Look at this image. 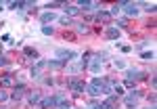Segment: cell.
I'll use <instances>...</instances> for the list:
<instances>
[{
    "instance_id": "cell-11",
    "label": "cell",
    "mask_w": 157,
    "mask_h": 109,
    "mask_svg": "<svg viewBox=\"0 0 157 109\" xmlns=\"http://www.w3.org/2000/svg\"><path fill=\"white\" fill-rule=\"evenodd\" d=\"M23 92H25V86L23 84L15 86V90L11 92V99H13V101H21V99H23Z\"/></svg>"
},
{
    "instance_id": "cell-33",
    "label": "cell",
    "mask_w": 157,
    "mask_h": 109,
    "mask_svg": "<svg viewBox=\"0 0 157 109\" xmlns=\"http://www.w3.org/2000/svg\"><path fill=\"white\" fill-rule=\"evenodd\" d=\"M147 109H155V105H151V107H147Z\"/></svg>"
},
{
    "instance_id": "cell-3",
    "label": "cell",
    "mask_w": 157,
    "mask_h": 109,
    "mask_svg": "<svg viewBox=\"0 0 157 109\" xmlns=\"http://www.w3.org/2000/svg\"><path fill=\"white\" fill-rule=\"evenodd\" d=\"M67 88L71 90L73 95H82V92H84V88H86V84L78 78V76H71V78L67 80Z\"/></svg>"
},
{
    "instance_id": "cell-20",
    "label": "cell",
    "mask_w": 157,
    "mask_h": 109,
    "mask_svg": "<svg viewBox=\"0 0 157 109\" xmlns=\"http://www.w3.org/2000/svg\"><path fill=\"white\" fill-rule=\"evenodd\" d=\"M13 84V76L11 73H6V76H2V80H0V88H6V86Z\"/></svg>"
},
{
    "instance_id": "cell-29",
    "label": "cell",
    "mask_w": 157,
    "mask_h": 109,
    "mask_svg": "<svg viewBox=\"0 0 157 109\" xmlns=\"http://www.w3.org/2000/svg\"><path fill=\"white\" fill-rule=\"evenodd\" d=\"M6 63H9V61H6V57H4V55H0V67H4Z\"/></svg>"
},
{
    "instance_id": "cell-18",
    "label": "cell",
    "mask_w": 157,
    "mask_h": 109,
    "mask_svg": "<svg viewBox=\"0 0 157 109\" xmlns=\"http://www.w3.org/2000/svg\"><path fill=\"white\" fill-rule=\"evenodd\" d=\"M109 19H111L109 11H98V13H97V21H98V23H101V21H103V23H107Z\"/></svg>"
},
{
    "instance_id": "cell-27",
    "label": "cell",
    "mask_w": 157,
    "mask_h": 109,
    "mask_svg": "<svg viewBox=\"0 0 157 109\" xmlns=\"http://www.w3.org/2000/svg\"><path fill=\"white\" fill-rule=\"evenodd\" d=\"M117 27H128V19H117Z\"/></svg>"
},
{
    "instance_id": "cell-7",
    "label": "cell",
    "mask_w": 157,
    "mask_h": 109,
    "mask_svg": "<svg viewBox=\"0 0 157 109\" xmlns=\"http://www.w3.org/2000/svg\"><path fill=\"white\" fill-rule=\"evenodd\" d=\"M57 19H59L57 13H52V11H46V13L40 15V23L42 25H48V23H52V21H57Z\"/></svg>"
},
{
    "instance_id": "cell-10",
    "label": "cell",
    "mask_w": 157,
    "mask_h": 109,
    "mask_svg": "<svg viewBox=\"0 0 157 109\" xmlns=\"http://www.w3.org/2000/svg\"><path fill=\"white\" fill-rule=\"evenodd\" d=\"M88 69L94 73V76H98V73H101V69H103V63H101V61H97L94 57H92V61L88 63Z\"/></svg>"
},
{
    "instance_id": "cell-9",
    "label": "cell",
    "mask_w": 157,
    "mask_h": 109,
    "mask_svg": "<svg viewBox=\"0 0 157 109\" xmlns=\"http://www.w3.org/2000/svg\"><path fill=\"white\" fill-rule=\"evenodd\" d=\"M98 6H101L98 2H88V0H80L78 2V9H84V11H94Z\"/></svg>"
},
{
    "instance_id": "cell-22",
    "label": "cell",
    "mask_w": 157,
    "mask_h": 109,
    "mask_svg": "<svg viewBox=\"0 0 157 109\" xmlns=\"http://www.w3.org/2000/svg\"><path fill=\"white\" fill-rule=\"evenodd\" d=\"M59 21H61V25H67V27L73 25V19H71V17H67V15H65V17H59Z\"/></svg>"
},
{
    "instance_id": "cell-17",
    "label": "cell",
    "mask_w": 157,
    "mask_h": 109,
    "mask_svg": "<svg viewBox=\"0 0 157 109\" xmlns=\"http://www.w3.org/2000/svg\"><path fill=\"white\" fill-rule=\"evenodd\" d=\"M46 67H50V69H61V67H65V63L59 59H52V61H46Z\"/></svg>"
},
{
    "instance_id": "cell-25",
    "label": "cell",
    "mask_w": 157,
    "mask_h": 109,
    "mask_svg": "<svg viewBox=\"0 0 157 109\" xmlns=\"http://www.w3.org/2000/svg\"><path fill=\"white\" fill-rule=\"evenodd\" d=\"M140 57L143 59H155V53L153 50H145V53H140Z\"/></svg>"
},
{
    "instance_id": "cell-5",
    "label": "cell",
    "mask_w": 157,
    "mask_h": 109,
    "mask_svg": "<svg viewBox=\"0 0 157 109\" xmlns=\"http://www.w3.org/2000/svg\"><path fill=\"white\" fill-rule=\"evenodd\" d=\"M126 80L136 82V80H147V73L140 69H126Z\"/></svg>"
},
{
    "instance_id": "cell-1",
    "label": "cell",
    "mask_w": 157,
    "mask_h": 109,
    "mask_svg": "<svg viewBox=\"0 0 157 109\" xmlns=\"http://www.w3.org/2000/svg\"><path fill=\"white\" fill-rule=\"evenodd\" d=\"M143 97V90H130L128 95H124V103H126V107L128 109H136V105H138V99Z\"/></svg>"
},
{
    "instance_id": "cell-4",
    "label": "cell",
    "mask_w": 157,
    "mask_h": 109,
    "mask_svg": "<svg viewBox=\"0 0 157 109\" xmlns=\"http://www.w3.org/2000/svg\"><path fill=\"white\" fill-rule=\"evenodd\" d=\"M86 67H88V63H86V61H75V63H67V73H69V76H78L80 72H84Z\"/></svg>"
},
{
    "instance_id": "cell-32",
    "label": "cell",
    "mask_w": 157,
    "mask_h": 109,
    "mask_svg": "<svg viewBox=\"0 0 157 109\" xmlns=\"http://www.w3.org/2000/svg\"><path fill=\"white\" fill-rule=\"evenodd\" d=\"M124 86H126V88H134V82H130V80H126V82H124Z\"/></svg>"
},
{
    "instance_id": "cell-24",
    "label": "cell",
    "mask_w": 157,
    "mask_h": 109,
    "mask_svg": "<svg viewBox=\"0 0 157 109\" xmlns=\"http://www.w3.org/2000/svg\"><path fill=\"white\" fill-rule=\"evenodd\" d=\"M42 34H44V36H52V34H55V29H52L50 25H42Z\"/></svg>"
},
{
    "instance_id": "cell-2",
    "label": "cell",
    "mask_w": 157,
    "mask_h": 109,
    "mask_svg": "<svg viewBox=\"0 0 157 109\" xmlns=\"http://www.w3.org/2000/svg\"><path fill=\"white\" fill-rule=\"evenodd\" d=\"M61 101H65V95H63V92H59V95H52V97H44V99H40V107H42V109L57 107Z\"/></svg>"
},
{
    "instance_id": "cell-6",
    "label": "cell",
    "mask_w": 157,
    "mask_h": 109,
    "mask_svg": "<svg viewBox=\"0 0 157 109\" xmlns=\"http://www.w3.org/2000/svg\"><path fill=\"white\" fill-rule=\"evenodd\" d=\"M57 59H59V61H63V63H65V61L69 63V59H75V53H73V50L59 49V50H57Z\"/></svg>"
},
{
    "instance_id": "cell-23",
    "label": "cell",
    "mask_w": 157,
    "mask_h": 109,
    "mask_svg": "<svg viewBox=\"0 0 157 109\" xmlns=\"http://www.w3.org/2000/svg\"><path fill=\"white\" fill-rule=\"evenodd\" d=\"M9 99H11V95H9V92H6L4 88H0V103H6Z\"/></svg>"
},
{
    "instance_id": "cell-19",
    "label": "cell",
    "mask_w": 157,
    "mask_h": 109,
    "mask_svg": "<svg viewBox=\"0 0 157 109\" xmlns=\"http://www.w3.org/2000/svg\"><path fill=\"white\" fill-rule=\"evenodd\" d=\"M63 6H65L67 17H73V15H78V13H80V9H78V6H73V4H63Z\"/></svg>"
},
{
    "instance_id": "cell-21",
    "label": "cell",
    "mask_w": 157,
    "mask_h": 109,
    "mask_svg": "<svg viewBox=\"0 0 157 109\" xmlns=\"http://www.w3.org/2000/svg\"><path fill=\"white\" fill-rule=\"evenodd\" d=\"M75 32H78V34H90V25L88 23H78L75 25Z\"/></svg>"
},
{
    "instance_id": "cell-30",
    "label": "cell",
    "mask_w": 157,
    "mask_h": 109,
    "mask_svg": "<svg viewBox=\"0 0 157 109\" xmlns=\"http://www.w3.org/2000/svg\"><path fill=\"white\" fill-rule=\"evenodd\" d=\"M132 46H128V44H126V46H121V53H132Z\"/></svg>"
},
{
    "instance_id": "cell-34",
    "label": "cell",
    "mask_w": 157,
    "mask_h": 109,
    "mask_svg": "<svg viewBox=\"0 0 157 109\" xmlns=\"http://www.w3.org/2000/svg\"><path fill=\"white\" fill-rule=\"evenodd\" d=\"M69 109H71V107H69Z\"/></svg>"
},
{
    "instance_id": "cell-15",
    "label": "cell",
    "mask_w": 157,
    "mask_h": 109,
    "mask_svg": "<svg viewBox=\"0 0 157 109\" xmlns=\"http://www.w3.org/2000/svg\"><path fill=\"white\" fill-rule=\"evenodd\" d=\"M40 99H42V92H40V90H34V92H29V95H27L29 105H36V103H40Z\"/></svg>"
},
{
    "instance_id": "cell-26",
    "label": "cell",
    "mask_w": 157,
    "mask_h": 109,
    "mask_svg": "<svg viewBox=\"0 0 157 109\" xmlns=\"http://www.w3.org/2000/svg\"><path fill=\"white\" fill-rule=\"evenodd\" d=\"M46 6H48V9H61V6H63V2H48Z\"/></svg>"
},
{
    "instance_id": "cell-31",
    "label": "cell",
    "mask_w": 157,
    "mask_h": 109,
    "mask_svg": "<svg viewBox=\"0 0 157 109\" xmlns=\"http://www.w3.org/2000/svg\"><path fill=\"white\" fill-rule=\"evenodd\" d=\"M147 99H149V103H151V105H155V95H147Z\"/></svg>"
},
{
    "instance_id": "cell-14",
    "label": "cell",
    "mask_w": 157,
    "mask_h": 109,
    "mask_svg": "<svg viewBox=\"0 0 157 109\" xmlns=\"http://www.w3.org/2000/svg\"><path fill=\"white\" fill-rule=\"evenodd\" d=\"M23 55H25V61H34V59H40V57H38V50H36V49H32V46H27V49L23 50Z\"/></svg>"
},
{
    "instance_id": "cell-16",
    "label": "cell",
    "mask_w": 157,
    "mask_h": 109,
    "mask_svg": "<svg viewBox=\"0 0 157 109\" xmlns=\"http://www.w3.org/2000/svg\"><path fill=\"white\" fill-rule=\"evenodd\" d=\"M84 92H88V97H92V99H97L98 95H101V90H98V88H94V86H92V84H86Z\"/></svg>"
},
{
    "instance_id": "cell-12",
    "label": "cell",
    "mask_w": 157,
    "mask_h": 109,
    "mask_svg": "<svg viewBox=\"0 0 157 109\" xmlns=\"http://www.w3.org/2000/svg\"><path fill=\"white\" fill-rule=\"evenodd\" d=\"M46 67V61H38L36 65L32 67V78H40V72Z\"/></svg>"
},
{
    "instance_id": "cell-8",
    "label": "cell",
    "mask_w": 157,
    "mask_h": 109,
    "mask_svg": "<svg viewBox=\"0 0 157 109\" xmlns=\"http://www.w3.org/2000/svg\"><path fill=\"white\" fill-rule=\"evenodd\" d=\"M124 13H126V17H138V4H132V2H128L126 6H124Z\"/></svg>"
},
{
    "instance_id": "cell-28",
    "label": "cell",
    "mask_w": 157,
    "mask_h": 109,
    "mask_svg": "<svg viewBox=\"0 0 157 109\" xmlns=\"http://www.w3.org/2000/svg\"><path fill=\"white\" fill-rule=\"evenodd\" d=\"M113 65H115V67H117V69H126V65H124V61H115V63H113Z\"/></svg>"
},
{
    "instance_id": "cell-13",
    "label": "cell",
    "mask_w": 157,
    "mask_h": 109,
    "mask_svg": "<svg viewBox=\"0 0 157 109\" xmlns=\"http://www.w3.org/2000/svg\"><path fill=\"white\" fill-rule=\"evenodd\" d=\"M105 36H107L109 40H120L121 32L117 29V27H107V32H105Z\"/></svg>"
}]
</instances>
